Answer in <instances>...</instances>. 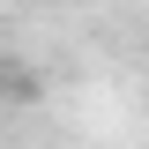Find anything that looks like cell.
Returning <instances> with one entry per match:
<instances>
[]
</instances>
